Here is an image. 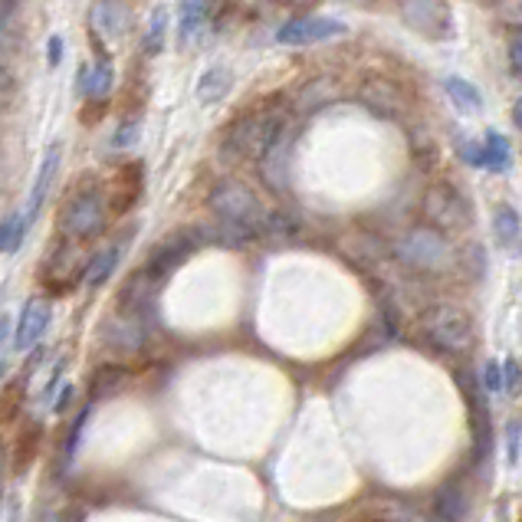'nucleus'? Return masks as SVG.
<instances>
[{
  "instance_id": "nucleus-1",
  "label": "nucleus",
  "mask_w": 522,
  "mask_h": 522,
  "mask_svg": "<svg viewBox=\"0 0 522 522\" xmlns=\"http://www.w3.org/2000/svg\"><path fill=\"white\" fill-rule=\"evenodd\" d=\"M207 204H211V211L217 214L220 224L240 230V234H247L250 240L263 234L266 217H270V211H263L260 197L250 188H243L240 181H220L211 191V197H207Z\"/></svg>"
},
{
  "instance_id": "nucleus-5",
  "label": "nucleus",
  "mask_w": 522,
  "mask_h": 522,
  "mask_svg": "<svg viewBox=\"0 0 522 522\" xmlns=\"http://www.w3.org/2000/svg\"><path fill=\"white\" fill-rule=\"evenodd\" d=\"M204 243V230L201 227H188V230H178V234H171L161 247L152 253V260L145 263L142 276L148 283H158L165 280V276L174 270V266H181L184 260L191 257V253Z\"/></svg>"
},
{
  "instance_id": "nucleus-10",
  "label": "nucleus",
  "mask_w": 522,
  "mask_h": 522,
  "mask_svg": "<svg viewBox=\"0 0 522 522\" xmlns=\"http://www.w3.org/2000/svg\"><path fill=\"white\" fill-rule=\"evenodd\" d=\"M463 158L477 168H490V171H506L509 161H513V148H509L506 135L500 132H486L480 145H463Z\"/></svg>"
},
{
  "instance_id": "nucleus-7",
  "label": "nucleus",
  "mask_w": 522,
  "mask_h": 522,
  "mask_svg": "<svg viewBox=\"0 0 522 522\" xmlns=\"http://www.w3.org/2000/svg\"><path fill=\"white\" fill-rule=\"evenodd\" d=\"M345 33V23L335 17H293L276 30V40L286 46H312L326 43Z\"/></svg>"
},
{
  "instance_id": "nucleus-20",
  "label": "nucleus",
  "mask_w": 522,
  "mask_h": 522,
  "mask_svg": "<svg viewBox=\"0 0 522 522\" xmlns=\"http://www.w3.org/2000/svg\"><path fill=\"white\" fill-rule=\"evenodd\" d=\"M23 234H27V217L20 211L7 214L0 220V253H17L23 243Z\"/></svg>"
},
{
  "instance_id": "nucleus-31",
  "label": "nucleus",
  "mask_w": 522,
  "mask_h": 522,
  "mask_svg": "<svg viewBox=\"0 0 522 522\" xmlns=\"http://www.w3.org/2000/svg\"><path fill=\"white\" fill-rule=\"evenodd\" d=\"M0 463H4V454H0Z\"/></svg>"
},
{
  "instance_id": "nucleus-28",
  "label": "nucleus",
  "mask_w": 522,
  "mask_h": 522,
  "mask_svg": "<svg viewBox=\"0 0 522 522\" xmlns=\"http://www.w3.org/2000/svg\"><path fill=\"white\" fill-rule=\"evenodd\" d=\"M7 332H10V319L0 316V352H4V342H7Z\"/></svg>"
},
{
  "instance_id": "nucleus-9",
  "label": "nucleus",
  "mask_w": 522,
  "mask_h": 522,
  "mask_svg": "<svg viewBox=\"0 0 522 522\" xmlns=\"http://www.w3.org/2000/svg\"><path fill=\"white\" fill-rule=\"evenodd\" d=\"M289 148H293V135H289V129H286L257 161L260 178L266 181V188L276 191V194L289 191Z\"/></svg>"
},
{
  "instance_id": "nucleus-29",
  "label": "nucleus",
  "mask_w": 522,
  "mask_h": 522,
  "mask_svg": "<svg viewBox=\"0 0 522 522\" xmlns=\"http://www.w3.org/2000/svg\"><path fill=\"white\" fill-rule=\"evenodd\" d=\"M513 122H516V129L522 132V99H516V106H513Z\"/></svg>"
},
{
  "instance_id": "nucleus-26",
  "label": "nucleus",
  "mask_w": 522,
  "mask_h": 522,
  "mask_svg": "<svg viewBox=\"0 0 522 522\" xmlns=\"http://www.w3.org/2000/svg\"><path fill=\"white\" fill-rule=\"evenodd\" d=\"M135 135H138V125H125V129H119V135H115V145L129 148L135 142Z\"/></svg>"
},
{
  "instance_id": "nucleus-25",
  "label": "nucleus",
  "mask_w": 522,
  "mask_h": 522,
  "mask_svg": "<svg viewBox=\"0 0 522 522\" xmlns=\"http://www.w3.org/2000/svg\"><path fill=\"white\" fill-rule=\"evenodd\" d=\"M503 385H506L503 368L496 365V362H490V365H486V388H490V391H503Z\"/></svg>"
},
{
  "instance_id": "nucleus-3",
  "label": "nucleus",
  "mask_w": 522,
  "mask_h": 522,
  "mask_svg": "<svg viewBox=\"0 0 522 522\" xmlns=\"http://www.w3.org/2000/svg\"><path fill=\"white\" fill-rule=\"evenodd\" d=\"M106 217H109V207H106L102 191L83 188L66 201L63 214H60V230L73 240H89L106 230Z\"/></svg>"
},
{
  "instance_id": "nucleus-17",
  "label": "nucleus",
  "mask_w": 522,
  "mask_h": 522,
  "mask_svg": "<svg viewBox=\"0 0 522 522\" xmlns=\"http://www.w3.org/2000/svg\"><path fill=\"white\" fill-rule=\"evenodd\" d=\"M112 79H115V69H112V60L106 53H99V60L96 66L89 69L86 73V92H89V99H106L109 96V89H112Z\"/></svg>"
},
{
  "instance_id": "nucleus-14",
  "label": "nucleus",
  "mask_w": 522,
  "mask_h": 522,
  "mask_svg": "<svg viewBox=\"0 0 522 522\" xmlns=\"http://www.w3.org/2000/svg\"><path fill=\"white\" fill-rule=\"evenodd\" d=\"M493 230H496V240H500V247L516 253L519 250V240H522V224H519V214L513 211L509 204H500L493 214Z\"/></svg>"
},
{
  "instance_id": "nucleus-21",
  "label": "nucleus",
  "mask_w": 522,
  "mask_h": 522,
  "mask_svg": "<svg viewBox=\"0 0 522 522\" xmlns=\"http://www.w3.org/2000/svg\"><path fill=\"white\" fill-rule=\"evenodd\" d=\"M165 33H168V10L155 7L152 20H148V33H145V53L148 56L161 53V46H165Z\"/></svg>"
},
{
  "instance_id": "nucleus-18",
  "label": "nucleus",
  "mask_w": 522,
  "mask_h": 522,
  "mask_svg": "<svg viewBox=\"0 0 522 522\" xmlns=\"http://www.w3.org/2000/svg\"><path fill=\"white\" fill-rule=\"evenodd\" d=\"M444 89H447V96L454 99V106L460 112H477L480 109V89L467 83V79H460V76H447L444 79Z\"/></svg>"
},
{
  "instance_id": "nucleus-15",
  "label": "nucleus",
  "mask_w": 522,
  "mask_h": 522,
  "mask_svg": "<svg viewBox=\"0 0 522 522\" xmlns=\"http://www.w3.org/2000/svg\"><path fill=\"white\" fill-rule=\"evenodd\" d=\"M427 211H431V217L440 220V224H460V220L467 217V214H463L460 197L450 188L431 191V197H427Z\"/></svg>"
},
{
  "instance_id": "nucleus-13",
  "label": "nucleus",
  "mask_w": 522,
  "mask_h": 522,
  "mask_svg": "<svg viewBox=\"0 0 522 522\" xmlns=\"http://www.w3.org/2000/svg\"><path fill=\"white\" fill-rule=\"evenodd\" d=\"M92 30L102 37H122L129 30V10L122 7V0H99L92 7Z\"/></svg>"
},
{
  "instance_id": "nucleus-16",
  "label": "nucleus",
  "mask_w": 522,
  "mask_h": 522,
  "mask_svg": "<svg viewBox=\"0 0 522 522\" xmlns=\"http://www.w3.org/2000/svg\"><path fill=\"white\" fill-rule=\"evenodd\" d=\"M119 257H122V247L119 243H112V247H106V250H99L96 257L89 260V266H86V286H102L109 280V276L115 273V266H119Z\"/></svg>"
},
{
  "instance_id": "nucleus-23",
  "label": "nucleus",
  "mask_w": 522,
  "mask_h": 522,
  "mask_svg": "<svg viewBox=\"0 0 522 522\" xmlns=\"http://www.w3.org/2000/svg\"><path fill=\"white\" fill-rule=\"evenodd\" d=\"M509 66L516 76H522V27L509 30Z\"/></svg>"
},
{
  "instance_id": "nucleus-11",
  "label": "nucleus",
  "mask_w": 522,
  "mask_h": 522,
  "mask_svg": "<svg viewBox=\"0 0 522 522\" xmlns=\"http://www.w3.org/2000/svg\"><path fill=\"white\" fill-rule=\"evenodd\" d=\"M46 326H50V306H46L43 299H30L17 319V332L14 339H10V348H14V352H27L33 342L43 339Z\"/></svg>"
},
{
  "instance_id": "nucleus-24",
  "label": "nucleus",
  "mask_w": 522,
  "mask_h": 522,
  "mask_svg": "<svg viewBox=\"0 0 522 522\" xmlns=\"http://www.w3.org/2000/svg\"><path fill=\"white\" fill-rule=\"evenodd\" d=\"M10 96H14V76H10L7 66H0V109L7 106Z\"/></svg>"
},
{
  "instance_id": "nucleus-4",
  "label": "nucleus",
  "mask_w": 522,
  "mask_h": 522,
  "mask_svg": "<svg viewBox=\"0 0 522 522\" xmlns=\"http://www.w3.org/2000/svg\"><path fill=\"white\" fill-rule=\"evenodd\" d=\"M424 335L444 352H467L473 345V326L470 316L457 306H431L421 319Z\"/></svg>"
},
{
  "instance_id": "nucleus-2",
  "label": "nucleus",
  "mask_w": 522,
  "mask_h": 522,
  "mask_svg": "<svg viewBox=\"0 0 522 522\" xmlns=\"http://www.w3.org/2000/svg\"><path fill=\"white\" fill-rule=\"evenodd\" d=\"M289 129L286 112L283 109H260L250 112L230 125V132L224 138V155L227 158H257L270 148L276 138Z\"/></svg>"
},
{
  "instance_id": "nucleus-27",
  "label": "nucleus",
  "mask_w": 522,
  "mask_h": 522,
  "mask_svg": "<svg viewBox=\"0 0 522 522\" xmlns=\"http://www.w3.org/2000/svg\"><path fill=\"white\" fill-rule=\"evenodd\" d=\"M60 53H63V40H60V37H53V40H50V60H53V63H60Z\"/></svg>"
},
{
  "instance_id": "nucleus-22",
  "label": "nucleus",
  "mask_w": 522,
  "mask_h": 522,
  "mask_svg": "<svg viewBox=\"0 0 522 522\" xmlns=\"http://www.w3.org/2000/svg\"><path fill=\"white\" fill-rule=\"evenodd\" d=\"M204 23V0H181V40H188Z\"/></svg>"
},
{
  "instance_id": "nucleus-6",
  "label": "nucleus",
  "mask_w": 522,
  "mask_h": 522,
  "mask_svg": "<svg viewBox=\"0 0 522 522\" xmlns=\"http://www.w3.org/2000/svg\"><path fill=\"white\" fill-rule=\"evenodd\" d=\"M401 17L421 37H450V10L444 0H401Z\"/></svg>"
},
{
  "instance_id": "nucleus-8",
  "label": "nucleus",
  "mask_w": 522,
  "mask_h": 522,
  "mask_svg": "<svg viewBox=\"0 0 522 522\" xmlns=\"http://www.w3.org/2000/svg\"><path fill=\"white\" fill-rule=\"evenodd\" d=\"M398 257L417 270H440V266H447V243L434 230H411L398 243Z\"/></svg>"
},
{
  "instance_id": "nucleus-12",
  "label": "nucleus",
  "mask_w": 522,
  "mask_h": 522,
  "mask_svg": "<svg viewBox=\"0 0 522 522\" xmlns=\"http://www.w3.org/2000/svg\"><path fill=\"white\" fill-rule=\"evenodd\" d=\"M56 168H60V145H50V148H46L43 161H40L37 181H33L27 211H23V217H27V227L40 217V207H43V201H46V194H50V184H53V178H56Z\"/></svg>"
},
{
  "instance_id": "nucleus-19",
  "label": "nucleus",
  "mask_w": 522,
  "mask_h": 522,
  "mask_svg": "<svg viewBox=\"0 0 522 522\" xmlns=\"http://www.w3.org/2000/svg\"><path fill=\"white\" fill-rule=\"evenodd\" d=\"M230 86H234V79H230V69H207L201 76V83H197V99L201 102H217L224 99Z\"/></svg>"
},
{
  "instance_id": "nucleus-30",
  "label": "nucleus",
  "mask_w": 522,
  "mask_h": 522,
  "mask_svg": "<svg viewBox=\"0 0 522 522\" xmlns=\"http://www.w3.org/2000/svg\"><path fill=\"white\" fill-rule=\"evenodd\" d=\"M283 4H296V7H303V4H312V0H283Z\"/></svg>"
}]
</instances>
